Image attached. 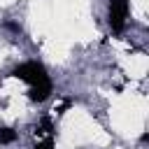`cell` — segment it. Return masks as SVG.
I'll list each match as a JSON object with an SVG mask.
<instances>
[{"mask_svg":"<svg viewBox=\"0 0 149 149\" xmlns=\"http://www.w3.org/2000/svg\"><path fill=\"white\" fill-rule=\"evenodd\" d=\"M12 77H16V79L28 84V98L33 102H44L54 91V84H51L44 65L37 63V61H28V63L16 65L12 70Z\"/></svg>","mask_w":149,"mask_h":149,"instance_id":"6da1fadb","label":"cell"},{"mask_svg":"<svg viewBox=\"0 0 149 149\" xmlns=\"http://www.w3.org/2000/svg\"><path fill=\"white\" fill-rule=\"evenodd\" d=\"M128 19V0H109V26L114 33H121L126 28Z\"/></svg>","mask_w":149,"mask_h":149,"instance_id":"7a4b0ae2","label":"cell"},{"mask_svg":"<svg viewBox=\"0 0 149 149\" xmlns=\"http://www.w3.org/2000/svg\"><path fill=\"white\" fill-rule=\"evenodd\" d=\"M16 140V130L14 128H0V144H9Z\"/></svg>","mask_w":149,"mask_h":149,"instance_id":"3957f363","label":"cell"},{"mask_svg":"<svg viewBox=\"0 0 149 149\" xmlns=\"http://www.w3.org/2000/svg\"><path fill=\"white\" fill-rule=\"evenodd\" d=\"M5 26H7V28H9V30H14V33H19V30H21V28H19V26H16V23H5Z\"/></svg>","mask_w":149,"mask_h":149,"instance_id":"277c9868","label":"cell"}]
</instances>
